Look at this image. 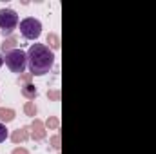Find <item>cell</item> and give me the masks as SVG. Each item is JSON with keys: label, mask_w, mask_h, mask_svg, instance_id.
<instances>
[{"label": "cell", "mask_w": 156, "mask_h": 154, "mask_svg": "<svg viewBox=\"0 0 156 154\" xmlns=\"http://www.w3.org/2000/svg\"><path fill=\"white\" fill-rule=\"evenodd\" d=\"M4 64L9 67L11 73L20 75V73H24L26 67H27V53H24L22 49H11V51L5 53Z\"/></svg>", "instance_id": "2"}, {"label": "cell", "mask_w": 156, "mask_h": 154, "mask_svg": "<svg viewBox=\"0 0 156 154\" xmlns=\"http://www.w3.org/2000/svg\"><path fill=\"white\" fill-rule=\"evenodd\" d=\"M20 33L26 40H38L42 35V24L40 20L27 16L24 20H20Z\"/></svg>", "instance_id": "4"}, {"label": "cell", "mask_w": 156, "mask_h": 154, "mask_svg": "<svg viewBox=\"0 0 156 154\" xmlns=\"http://www.w3.org/2000/svg\"><path fill=\"white\" fill-rule=\"evenodd\" d=\"M7 138H9V131H7V127L4 123H0V143H4Z\"/></svg>", "instance_id": "5"}, {"label": "cell", "mask_w": 156, "mask_h": 154, "mask_svg": "<svg viewBox=\"0 0 156 154\" xmlns=\"http://www.w3.org/2000/svg\"><path fill=\"white\" fill-rule=\"evenodd\" d=\"M55 64V53L44 45V44H33L27 51V65L31 75L35 76H44L53 69Z\"/></svg>", "instance_id": "1"}, {"label": "cell", "mask_w": 156, "mask_h": 154, "mask_svg": "<svg viewBox=\"0 0 156 154\" xmlns=\"http://www.w3.org/2000/svg\"><path fill=\"white\" fill-rule=\"evenodd\" d=\"M18 26V15L15 9H9V7H4L0 9V31L4 37H9Z\"/></svg>", "instance_id": "3"}, {"label": "cell", "mask_w": 156, "mask_h": 154, "mask_svg": "<svg viewBox=\"0 0 156 154\" xmlns=\"http://www.w3.org/2000/svg\"><path fill=\"white\" fill-rule=\"evenodd\" d=\"M2 65H4V54L0 53V67H2Z\"/></svg>", "instance_id": "6"}]
</instances>
